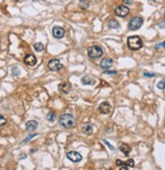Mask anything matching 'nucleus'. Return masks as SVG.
I'll return each mask as SVG.
<instances>
[{
	"label": "nucleus",
	"mask_w": 165,
	"mask_h": 170,
	"mask_svg": "<svg viewBox=\"0 0 165 170\" xmlns=\"http://www.w3.org/2000/svg\"><path fill=\"white\" fill-rule=\"evenodd\" d=\"M34 49L37 51V52H42V51L44 50V45H43L42 43H36V44L34 45Z\"/></svg>",
	"instance_id": "19"
},
{
	"label": "nucleus",
	"mask_w": 165,
	"mask_h": 170,
	"mask_svg": "<svg viewBox=\"0 0 165 170\" xmlns=\"http://www.w3.org/2000/svg\"><path fill=\"white\" fill-rule=\"evenodd\" d=\"M58 89H59L60 93L69 94L70 89H71V85H70L69 82H61V84L58 86Z\"/></svg>",
	"instance_id": "11"
},
{
	"label": "nucleus",
	"mask_w": 165,
	"mask_h": 170,
	"mask_svg": "<svg viewBox=\"0 0 165 170\" xmlns=\"http://www.w3.org/2000/svg\"><path fill=\"white\" fill-rule=\"evenodd\" d=\"M82 85H91V86H94L96 84V81L94 79L90 77H84L82 79Z\"/></svg>",
	"instance_id": "16"
},
{
	"label": "nucleus",
	"mask_w": 165,
	"mask_h": 170,
	"mask_svg": "<svg viewBox=\"0 0 165 170\" xmlns=\"http://www.w3.org/2000/svg\"><path fill=\"white\" fill-rule=\"evenodd\" d=\"M143 23V18L141 16H133V18H130V23H128V29L132 31H136V30H139V29L142 26Z\"/></svg>",
	"instance_id": "4"
},
{
	"label": "nucleus",
	"mask_w": 165,
	"mask_h": 170,
	"mask_svg": "<svg viewBox=\"0 0 165 170\" xmlns=\"http://www.w3.org/2000/svg\"><path fill=\"white\" fill-rule=\"evenodd\" d=\"M164 86H165V81H164V79H162V81L160 82L158 85H157L158 89H160V90H164Z\"/></svg>",
	"instance_id": "22"
},
{
	"label": "nucleus",
	"mask_w": 165,
	"mask_h": 170,
	"mask_svg": "<svg viewBox=\"0 0 165 170\" xmlns=\"http://www.w3.org/2000/svg\"><path fill=\"white\" fill-rule=\"evenodd\" d=\"M144 76L145 77H155L154 74H148V72H144Z\"/></svg>",
	"instance_id": "27"
},
{
	"label": "nucleus",
	"mask_w": 165,
	"mask_h": 170,
	"mask_svg": "<svg viewBox=\"0 0 165 170\" xmlns=\"http://www.w3.org/2000/svg\"><path fill=\"white\" fill-rule=\"evenodd\" d=\"M152 1H155V0H152Z\"/></svg>",
	"instance_id": "29"
},
{
	"label": "nucleus",
	"mask_w": 165,
	"mask_h": 170,
	"mask_svg": "<svg viewBox=\"0 0 165 170\" xmlns=\"http://www.w3.org/2000/svg\"><path fill=\"white\" fill-rule=\"evenodd\" d=\"M19 68L18 66H14V67H13V77H16V76H18L19 74Z\"/></svg>",
	"instance_id": "20"
},
{
	"label": "nucleus",
	"mask_w": 165,
	"mask_h": 170,
	"mask_svg": "<svg viewBox=\"0 0 165 170\" xmlns=\"http://www.w3.org/2000/svg\"><path fill=\"white\" fill-rule=\"evenodd\" d=\"M47 119L48 121H50V122H54L55 119H56V114H55L53 111H51L47 114Z\"/></svg>",
	"instance_id": "18"
},
{
	"label": "nucleus",
	"mask_w": 165,
	"mask_h": 170,
	"mask_svg": "<svg viewBox=\"0 0 165 170\" xmlns=\"http://www.w3.org/2000/svg\"><path fill=\"white\" fill-rule=\"evenodd\" d=\"M66 157H67V159L70 160L71 162H74V163L80 162L82 159V155L80 154V153L76 152V151H70V152H69L66 154Z\"/></svg>",
	"instance_id": "7"
},
{
	"label": "nucleus",
	"mask_w": 165,
	"mask_h": 170,
	"mask_svg": "<svg viewBox=\"0 0 165 170\" xmlns=\"http://www.w3.org/2000/svg\"><path fill=\"white\" fill-rule=\"evenodd\" d=\"M59 123L65 128L72 127L74 124V118L71 114H63L59 117Z\"/></svg>",
	"instance_id": "2"
},
{
	"label": "nucleus",
	"mask_w": 165,
	"mask_h": 170,
	"mask_svg": "<svg viewBox=\"0 0 165 170\" xmlns=\"http://www.w3.org/2000/svg\"><path fill=\"white\" fill-rule=\"evenodd\" d=\"M37 127H38V122L36 120H30L26 124V130L28 132H34Z\"/></svg>",
	"instance_id": "13"
},
{
	"label": "nucleus",
	"mask_w": 165,
	"mask_h": 170,
	"mask_svg": "<svg viewBox=\"0 0 165 170\" xmlns=\"http://www.w3.org/2000/svg\"><path fill=\"white\" fill-rule=\"evenodd\" d=\"M111 110H112V107L108 102H103L99 106V112L102 114H109L111 112Z\"/></svg>",
	"instance_id": "9"
},
{
	"label": "nucleus",
	"mask_w": 165,
	"mask_h": 170,
	"mask_svg": "<svg viewBox=\"0 0 165 170\" xmlns=\"http://www.w3.org/2000/svg\"><path fill=\"white\" fill-rule=\"evenodd\" d=\"M5 123H6L5 117H4V116H2V115H0V126H1V125H4Z\"/></svg>",
	"instance_id": "23"
},
{
	"label": "nucleus",
	"mask_w": 165,
	"mask_h": 170,
	"mask_svg": "<svg viewBox=\"0 0 165 170\" xmlns=\"http://www.w3.org/2000/svg\"><path fill=\"white\" fill-rule=\"evenodd\" d=\"M127 46L130 50L136 51L143 47V42L141 38L138 37V36H132V37L127 39Z\"/></svg>",
	"instance_id": "1"
},
{
	"label": "nucleus",
	"mask_w": 165,
	"mask_h": 170,
	"mask_svg": "<svg viewBox=\"0 0 165 170\" xmlns=\"http://www.w3.org/2000/svg\"><path fill=\"white\" fill-rule=\"evenodd\" d=\"M62 64L61 62L59 61L58 59H52L50 60L49 62H48V68L50 70H52V71H57V70H60L62 68Z\"/></svg>",
	"instance_id": "6"
},
{
	"label": "nucleus",
	"mask_w": 165,
	"mask_h": 170,
	"mask_svg": "<svg viewBox=\"0 0 165 170\" xmlns=\"http://www.w3.org/2000/svg\"><path fill=\"white\" fill-rule=\"evenodd\" d=\"M124 163L128 167H133V166H135V163H133V159H128L127 162H124Z\"/></svg>",
	"instance_id": "21"
},
{
	"label": "nucleus",
	"mask_w": 165,
	"mask_h": 170,
	"mask_svg": "<svg viewBox=\"0 0 165 170\" xmlns=\"http://www.w3.org/2000/svg\"><path fill=\"white\" fill-rule=\"evenodd\" d=\"M112 65H113V60L111 58H103L100 62V66L104 69L110 68Z\"/></svg>",
	"instance_id": "12"
},
{
	"label": "nucleus",
	"mask_w": 165,
	"mask_h": 170,
	"mask_svg": "<svg viewBox=\"0 0 165 170\" xmlns=\"http://www.w3.org/2000/svg\"><path fill=\"white\" fill-rule=\"evenodd\" d=\"M115 14L120 18H125L130 14V8L125 5H119L115 8Z\"/></svg>",
	"instance_id": "5"
},
{
	"label": "nucleus",
	"mask_w": 165,
	"mask_h": 170,
	"mask_svg": "<svg viewBox=\"0 0 165 170\" xmlns=\"http://www.w3.org/2000/svg\"><path fill=\"white\" fill-rule=\"evenodd\" d=\"M103 142L105 143V144L108 146V147H109V149H111V150H112V151H113V150H114V147H113V146H111V145L109 144V143H108V142H107V141H106V140H104Z\"/></svg>",
	"instance_id": "24"
},
{
	"label": "nucleus",
	"mask_w": 165,
	"mask_h": 170,
	"mask_svg": "<svg viewBox=\"0 0 165 170\" xmlns=\"http://www.w3.org/2000/svg\"><path fill=\"white\" fill-rule=\"evenodd\" d=\"M82 132L86 133L87 135H92V132H93V126L91 124H85L82 126Z\"/></svg>",
	"instance_id": "17"
},
{
	"label": "nucleus",
	"mask_w": 165,
	"mask_h": 170,
	"mask_svg": "<svg viewBox=\"0 0 165 170\" xmlns=\"http://www.w3.org/2000/svg\"><path fill=\"white\" fill-rule=\"evenodd\" d=\"M24 62L29 66H35L36 63H37V59L33 54H27L25 59H24Z\"/></svg>",
	"instance_id": "10"
},
{
	"label": "nucleus",
	"mask_w": 165,
	"mask_h": 170,
	"mask_svg": "<svg viewBox=\"0 0 165 170\" xmlns=\"http://www.w3.org/2000/svg\"><path fill=\"white\" fill-rule=\"evenodd\" d=\"M107 26L109 29H118L120 26V25H119V23L116 21V19L111 18V19H109V21H107Z\"/></svg>",
	"instance_id": "15"
},
{
	"label": "nucleus",
	"mask_w": 165,
	"mask_h": 170,
	"mask_svg": "<svg viewBox=\"0 0 165 170\" xmlns=\"http://www.w3.org/2000/svg\"><path fill=\"white\" fill-rule=\"evenodd\" d=\"M123 1H124L125 4H132V3H133L132 0H123Z\"/></svg>",
	"instance_id": "28"
},
{
	"label": "nucleus",
	"mask_w": 165,
	"mask_h": 170,
	"mask_svg": "<svg viewBox=\"0 0 165 170\" xmlns=\"http://www.w3.org/2000/svg\"><path fill=\"white\" fill-rule=\"evenodd\" d=\"M88 55L92 59H97V58L101 57L103 55V49L100 46L93 45L88 48Z\"/></svg>",
	"instance_id": "3"
},
{
	"label": "nucleus",
	"mask_w": 165,
	"mask_h": 170,
	"mask_svg": "<svg viewBox=\"0 0 165 170\" xmlns=\"http://www.w3.org/2000/svg\"><path fill=\"white\" fill-rule=\"evenodd\" d=\"M64 33H65V31H64V29L63 28H61V26H53V29H52V35H53V37L54 38H56V39H62L64 37Z\"/></svg>",
	"instance_id": "8"
},
{
	"label": "nucleus",
	"mask_w": 165,
	"mask_h": 170,
	"mask_svg": "<svg viewBox=\"0 0 165 170\" xmlns=\"http://www.w3.org/2000/svg\"><path fill=\"white\" fill-rule=\"evenodd\" d=\"M35 135H31V137L27 138V139H26L25 141H24V143H27V142H28L29 140H31V139H32V138H34V137H35Z\"/></svg>",
	"instance_id": "26"
},
{
	"label": "nucleus",
	"mask_w": 165,
	"mask_h": 170,
	"mask_svg": "<svg viewBox=\"0 0 165 170\" xmlns=\"http://www.w3.org/2000/svg\"><path fill=\"white\" fill-rule=\"evenodd\" d=\"M119 150L125 155V156H127V155L130 153V151H132V148H130V146H128L127 144H121L119 146Z\"/></svg>",
	"instance_id": "14"
},
{
	"label": "nucleus",
	"mask_w": 165,
	"mask_h": 170,
	"mask_svg": "<svg viewBox=\"0 0 165 170\" xmlns=\"http://www.w3.org/2000/svg\"><path fill=\"white\" fill-rule=\"evenodd\" d=\"M104 74H117V71H109V70H106V71H104Z\"/></svg>",
	"instance_id": "25"
}]
</instances>
